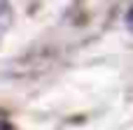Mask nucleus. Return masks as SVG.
Returning <instances> with one entry per match:
<instances>
[{
    "label": "nucleus",
    "instance_id": "obj_1",
    "mask_svg": "<svg viewBox=\"0 0 133 130\" xmlns=\"http://www.w3.org/2000/svg\"><path fill=\"white\" fill-rule=\"evenodd\" d=\"M126 26H129V30H133V7L129 9V14H126Z\"/></svg>",
    "mask_w": 133,
    "mask_h": 130
},
{
    "label": "nucleus",
    "instance_id": "obj_2",
    "mask_svg": "<svg viewBox=\"0 0 133 130\" xmlns=\"http://www.w3.org/2000/svg\"><path fill=\"white\" fill-rule=\"evenodd\" d=\"M0 130H9V126H7V121H2V119H0Z\"/></svg>",
    "mask_w": 133,
    "mask_h": 130
},
{
    "label": "nucleus",
    "instance_id": "obj_3",
    "mask_svg": "<svg viewBox=\"0 0 133 130\" xmlns=\"http://www.w3.org/2000/svg\"><path fill=\"white\" fill-rule=\"evenodd\" d=\"M0 30H2V5H0Z\"/></svg>",
    "mask_w": 133,
    "mask_h": 130
}]
</instances>
